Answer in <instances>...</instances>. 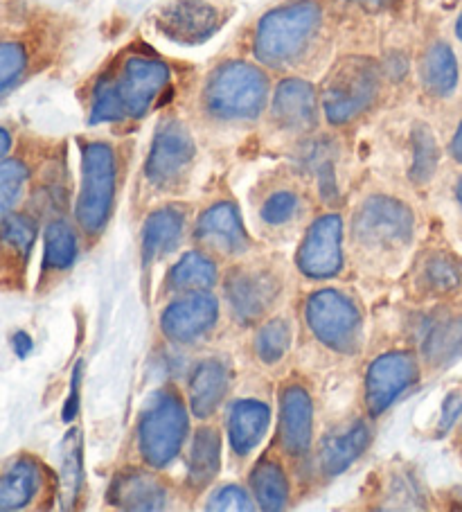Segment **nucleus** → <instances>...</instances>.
<instances>
[{
  "mask_svg": "<svg viewBox=\"0 0 462 512\" xmlns=\"http://www.w3.org/2000/svg\"><path fill=\"white\" fill-rule=\"evenodd\" d=\"M413 235V215L390 197H370L354 215V240L372 249H395Z\"/></svg>",
  "mask_w": 462,
  "mask_h": 512,
  "instance_id": "nucleus-7",
  "label": "nucleus"
},
{
  "mask_svg": "<svg viewBox=\"0 0 462 512\" xmlns=\"http://www.w3.org/2000/svg\"><path fill=\"white\" fill-rule=\"evenodd\" d=\"M230 384V373L224 361L206 359L197 364L190 377V406L197 418H208L224 402Z\"/></svg>",
  "mask_w": 462,
  "mask_h": 512,
  "instance_id": "nucleus-20",
  "label": "nucleus"
},
{
  "mask_svg": "<svg viewBox=\"0 0 462 512\" xmlns=\"http://www.w3.org/2000/svg\"><path fill=\"white\" fill-rule=\"evenodd\" d=\"M309 328L325 346L350 355L361 343V314L352 300L334 289H323L307 303Z\"/></svg>",
  "mask_w": 462,
  "mask_h": 512,
  "instance_id": "nucleus-6",
  "label": "nucleus"
},
{
  "mask_svg": "<svg viewBox=\"0 0 462 512\" xmlns=\"http://www.w3.org/2000/svg\"><path fill=\"white\" fill-rule=\"evenodd\" d=\"M350 3L359 5L368 12H381V10H388V7H393L397 0H350Z\"/></svg>",
  "mask_w": 462,
  "mask_h": 512,
  "instance_id": "nucleus-43",
  "label": "nucleus"
},
{
  "mask_svg": "<svg viewBox=\"0 0 462 512\" xmlns=\"http://www.w3.org/2000/svg\"><path fill=\"white\" fill-rule=\"evenodd\" d=\"M109 501L124 510H163L170 501L165 485L149 472L129 470L113 479Z\"/></svg>",
  "mask_w": 462,
  "mask_h": 512,
  "instance_id": "nucleus-19",
  "label": "nucleus"
},
{
  "mask_svg": "<svg viewBox=\"0 0 462 512\" xmlns=\"http://www.w3.org/2000/svg\"><path fill=\"white\" fill-rule=\"evenodd\" d=\"M273 118L282 129L307 134L318 125V95L305 79H284L273 95Z\"/></svg>",
  "mask_w": 462,
  "mask_h": 512,
  "instance_id": "nucleus-16",
  "label": "nucleus"
},
{
  "mask_svg": "<svg viewBox=\"0 0 462 512\" xmlns=\"http://www.w3.org/2000/svg\"><path fill=\"white\" fill-rule=\"evenodd\" d=\"M43 485H46V474L39 461L30 456L12 458L0 467V512L28 508L41 494Z\"/></svg>",
  "mask_w": 462,
  "mask_h": 512,
  "instance_id": "nucleus-18",
  "label": "nucleus"
},
{
  "mask_svg": "<svg viewBox=\"0 0 462 512\" xmlns=\"http://www.w3.org/2000/svg\"><path fill=\"white\" fill-rule=\"evenodd\" d=\"M456 194H458V201H460V206H462V179L458 181V188H456Z\"/></svg>",
  "mask_w": 462,
  "mask_h": 512,
  "instance_id": "nucleus-47",
  "label": "nucleus"
},
{
  "mask_svg": "<svg viewBox=\"0 0 462 512\" xmlns=\"http://www.w3.org/2000/svg\"><path fill=\"white\" fill-rule=\"evenodd\" d=\"M79 384H82V364H77L73 370V382H70V395L64 406V420L70 422L79 411Z\"/></svg>",
  "mask_w": 462,
  "mask_h": 512,
  "instance_id": "nucleus-41",
  "label": "nucleus"
},
{
  "mask_svg": "<svg viewBox=\"0 0 462 512\" xmlns=\"http://www.w3.org/2000/svg\"><path fill=\"white\" fill-rule=\"evenodd\" d=\"M420 280L431 294H451L460 287V267L449 255L433 253L422 264Z\"/></svg>",
  "mask_w": 462,
  "mask_h": 512,
  "instance_id": "nucleus-34",
  "label": "nucleus"
},
{
  "mask_svg": "<svg viewBox=\"0 0 462 512\" xmlns=\"http://www.w3.org/2000/svg\"><path fill=\"white\" fill-rule=\"evenodd\" d=\"M251 488L257 506L262 510H282L289 501V481L282 465L264 458L251 472Z\"/></svg>",
  "mask_w": 462,
  "mask_h": 512,
  "instance_id": "nucleus-27",
  "label": "nucleus"
},
{
  "mask_svg": "<svg viewBox=\"0 0 462 512\" xmlns=\"http://www.w3.org/2000/svg\"><path fill=\"white\" fill-rule=\"evenodd\" d=\"M197 240L208 249L228 255L244 253L251 244L242 217H239L233 203L228 201L215 203L201 215L197 224Z\"/></svg>",
  "mask_w": 462,
  "mask_h": 512,
  "instance_id": "nucleus-17",
  "label": "nucleus"
},
{
  "mask_svg": "<svg viewBox=\"0 0 462 512\" xmlns=\"http://www.w3.org/2000/svg\"><path fill=\"white\" fill-rule=\"evenodd\" d=\"M188 436V413L174 391H158L142 413L138 445L145 463L151 467L170 465L181 452Z\"/></svg>",
  "mask_w": 462,
  "mask_h": 512,
  "instance_id": "nucleus-5",
  "label": "nucleus"
},
{
  "mask_svg": "<svg viewBox=\"0 0 462 512\" xmlns=\"http://www.w3.org/2000/svg\"><path fill=\"white\" fill-rule=\"evenodd\" d=\"M12 145H14L12 134H10V131H7L5 127H0V161H3V158H5L7 154H10Z\"/></svg>",
  "mask_w": 462,
  "mask_h": 512,
  "instance_id": "nucleus-44",
  "label": "nucleus"
},
{
  "mask_svg": "<svg viewBox=\"0 0 462 512\" xmlns=\"http://www.w3.org/2000/svg\"><path fill=\"white\" fill-rule=\"evenodd\" d=\"M210 510H251L253 501L248 497V492L239 485H224L210 497L208 503Z\"/></svg>",
  "mask_w": 462,
  "mask_h": 512,
  "instance_id": "nucleus-39",
  "label": "nucleus"
},
{
  "mask_svg": "<svg viewBox=\"0 0 462 512\" xmlns=\"http://www.w3.org/2000/svg\"><path fill=\"white\" fill-rule=\"evenodd\" d=\"M451 154H453V158H456V161H460V163H462V122H460L458 131H456V136H453Z\"/></svg>",
  "mask_w": 462,
  "mask_h": 512,
  "instance_id": "nucleus-45",
  "label": "nucleus"
},
{
  "mask_svg": "<svg viewBox=\"0 0 462 512\" xmlns=\"http://www.w3.org/2000/svg\"><path fill=\"white\" fill-rule=\"evenodd\" d=\"M156 30L181 46H199L221 28V12L208 0H172L156 14Z\"/></svg>",
  "mask_w": 462,
  "mask_h": 512,
  "instance_id": "nucleus-10",
  "label": "nucleus"
},
{
  "mask_svg": "<svg viewBox=\"0 0 462 512\" xmlns=\"http://www.w3.org/2000/svg\"><path fill=\"white\" fill-rule=\"evenodd\" d=\"M456 32H458V39L462 41V14H460V19H458V25H456Z\"/></svg>",
  "mask_w": 462,
  "mask_h": 512,
  "instance_id": "nucleus-46",
  "label": "nucleus"
},
{
  "mask_svg": "<svg viewBox=\"0 0 462 512\" xmlns=\"http://www.w3.org/2000/svg\"><path fill=\"white\" fill-rule=\"evenodd\" d=\"M84 488L82 431L70 429L61 445V508H73Z\"/></svg>",
  "mask_w": 462,
  "mask_h": 512,
  "instance_id": "nucleus-28",
  "label": "nucleus"
},
{
  "mask_svg": "<svg viewBox=\"0 0 462 512\" xmlns=\"http://www.w3.org/2000/svg\"><path fill=\"white\" fill-rule=\"evenodd\" d=\"M424 359L431 366H449L462 357V319L433 323L424 334Z\"/></svg>",
  "mask_w": 462,
  "mask_h": 512,
  "instance_id": "nucleus-29",
  "label": "nucleus"
},
{
  "mask_svg": "<svg viewBox=\"0 0 462 512\" xmlns=\"http://www.w3.org/2000/svg\"><path fill=\"white\" fill-rule=\"evenodd\" d=\"M30 181V167L21 158H3L0 161V219L14 213L21 201L25 185Z\"/></svg>",
  "mask_w": 462,
  "mask_h": 512,
  "instance_id": "nucleus-32",
  "label": "nucleus"
},
{
  "mask_svg": "<svg viewBox=\"0 0 462 512\" xmlns=\"http://www.w3.org/2000/svg\"><path fill=\"white\" fill-rule=\"evenodd\" d=\"M323 28V10L314 0H296L264 16L253 50L264 66L289 68L307 55Z\"/></svg>",
  "mask_w": 462,
  "mask_h": 512,
  "instance_id": "nucleus-1",
  "label": "nucleus"
},
{
  "mask_svg": "<svg viewBox=\"0 0 462 512\" xmlns=\"http://www.w3.org/2000/svg\"><path fill=\"white\" fill-rule=\"evenodd\" d=\"M217 280L215 262L206 258L203 253H185L183 258L174 264L170 276H167V287L172 291H206Z\"/></svg>",
  "mask_w": 462,
  "mask_h": 512,
  "instance_id": "nucleus-30",
  "label": "nucleus"
},
{
  "mask_svg": "<svg viewBox=\"0 0 462 512\" xmlns=\"http://www.w3.org/2000/svg\"><path fill=\"white\" fill-rule=\"evenodd\" d=\"M118 185V161L109 143L82 145V185L75 215L86 235H97L106 226Z\"/></svg>",
  "mask_w": 462,
  "mask_h": 512,
  "instance_id": "nucleus-3",
  "label": "nucleus"
},
{
  "mask_svg": "<svg viewBox=\"0 0 462 512\" xmlns=\"http://www.w3.org/2000/svg\"><path fill=\"white\" fill-rule=\"evenodd\" d=\"M314 436V406L305 388L291 384L280 395V443L289 456H305Z\"/></svg>",
  "mask_w": 462,
  "mask_h": 512,
  "instance_id": "nucleus-15",
  "label": "nucleus"
},
{
  "mask_svg": "<svg viewBox=\"0 0 462 512\" xmlns=\"http://www.w3.org/2000/svg\"><path fill=\"white\" fill-rule=\"evenodd\" d=\"M417 379V361L408 352H388L372 361L366 379V400L370 413H384Z\"/></svg>",
  "mask_w": 462,
  "mask_h": 512,
  "instance_id": "nucleus-12",
  "label": "nucleus"
},
{
  "mask_svg": "<svg viewBox=\"0 0 462 512\" xmlns=\"http://www.w3.org/2000/svg\"><path fill=\"white\" fill-rule=\"evenodd\" d=\"M460 411H462V395L451 393L447 397V402H444V406H442V416H440V425H438L440 434H444V431H449L453 427V422H456V418L460 416Z\"/></svg>",
  "mask_w": 462,
  "mask_h": 512,
  "instance_id": "nucleus-40",
  "label": "nucleus"
},
{
  "mask_svg": "<svg viewBox=\"0 0 462 512\" xmlns=\"http://www.w3.org/2000/svg\"><path fill=\"white\" fill-rule=\"evenodd\" d=\"M12 348L16 352V357L25 359V357H30V352L34 350V341L28 332L19 330V332H14V337H12Z\"/></svg>",
  "mask_w": 462,
  "mask_h": 512,
  "instance_id": "nucleus-42",
  "label": "nucleus"
},
{
  "mask_svg": "<svg viewBox=\"0 0 462 512\" xmlns=\"http://www.w3.org/2000/svg\"><path fill=\"white\" fill-rule=\"evenodd\" d=\"M115 91L127 118L147 116L149 109L161 100V93L170 86V68L165 61L147 55H133L113 77Z\"/></svg>",
  "mask_w": 462,
  "mask_h": 512,
  "instance_id": "nucleus-8",
  "label": "nucleus"
},
{
  "mask_svg": "<svg viewBox=\"0 0 462 512\" xmlns=\"http://www.w3.org/2000/svg\"><path fill=\"white\" fill-rule=\"evenodd\" d=\"M343 222L339 215H325L309 228L298 251V267L309 278H332L343 264Z\"/></svg>",
  "mask_w": 462,
  "mask_h": 512,
  "instance_id": "nucleus-11",
  "label": "nucleus"
},
{
  "mask_svg": "<svg viewBox=\"0 0 462 512\" xmlns=\"http://www.w3.org/2000/svg\"><path fill=\"white\" fill-rule=\"evenodd\" d=\"M30 55L21 41H0V102L10 95L28 73Z\"/></svg>",
  "mask_w": 462,
  "mask_h": 512,
  "instance_id": "nucleus-33",
  "label": "nucleus"
},
{
  "mask_svg": "<svg viewBox=\"0 0 462 512\" xmlns=\"http://www.w3.org/2000/svg\"><path fill=\"white\" fill-rule=\"evenodd\" d=\"M370 443V429L366 422H354V425L343 431V434H334L330 438L323 440L321 447V470L325 474H341L348 470V467L357 461V458L366 452V447Z\"/></svg>",
  "mask_w": 462,
  "mask_h": 512,
  "instance_id": "nucleus-23",
  "label": "nucleus"
},
{
  "mask_svg": "<svg viewBox=\"0 0 462 512\" xmlns=\"http://www.w3.org/2000/svg\"><path fill=\"white\" fill-rule=\"evenodd\" d=\"M379 91V70L370 59L348 57L336 64L323 86L325 118L348 125L372 107Z\"/></svg>",
  "mask_w": 462,
  "mask_h": 512,
  "instance_id": "nucleus-4",
  "label": "nucleus"
},
{
  "mask_svg": "<svg viewBox=\"0 0 462 512\" xmlns=\"http://www.w3.org/2000/svg\"><path fill=\"white\" fill-rule=\"evenodd\" d=\"M37 219L28 213H10L0 219V260L10 258L23 267L37 242Z\"/></svg>",
  "mask_w": 462,
  "mask_h": 512,
  "instance_id": "nucleus-25",
  "label": "nucleus"
},
{
  "mask_svg": "<svg viewBox=\"0 0 462 512\" xmlns=\"http://www.w3.org/2000/svg\"><path fill=\"white\" fill-rule=\"evenodd\" d=\"M219 316L217 300L203 294V291H192L167 307L161 319V328L167 339L176 343H192L201 339L203 334L215 328Z\"/></svg>",
  "mask_w": 462,
  "mask_h": 512,
  "instance_id": "nucleus-14",
  "label": "nucleus"
},
{
  "mask_svg": "<svg viewBox=\"0 0 462 512\" xmlns=\"http://www.w3.org/2000/svg\"><path fill=\"white\" fill-rule=\"evenodd\" d=\"M424 88L435 97H447L458 84V61L447 43H433L422 59Z\"/></svg>",
  "mask_w": 462,
  "mask_h": 512,
  "instance_id": "nucleus-26",
  "label": "nucleus"
},
{
  "mask_svg": "<svg viewBox=\"0 0 462 512\" xmlns=\"http://www.w3.org/2000/svg\"><path fill=\"white\" fill-rule=\"evenodd\" d=\"M300 215V197L296 192H275L262 206V219L271 226H282L293 222Z\"/></svg>",
  "mask_w": 462,
  "mask_h": 512,
  "instance_id": "nucleus-38",
  "label": "nucleus"
},
{
  "mask_svg": "<svg viewBox=\"0 0 462 512\" xmlns=\"http://www.w3.org/2000/svg\"><path fill=\"white\" fill-rule=\"evenodd\" d=\"M271 422L269 406L257 400L235 402L228 416V438L233 452L239 456L251 454L264 438Z\"/></svg>",
  "mask_w": 462,
  "mask_h": 512,
  "instance_id": "nucleus-21",
  "label": "nucleus"
},
{
  "mask_svg": "<svg viewBox=\"0 0 462 512\" xmlns=\"http://www.w3.org/2000/svg\"><path fill=\"white\" fill-rule=\"evenodd\" d=\"M278 296V278L264 269H237L226 282V298L239 321L260 319Z\"/></svg>",
  "mask_w": 462,
  "mask_h": 512,
  "instance_id": "nucleus-13",
  "label": "nucleus"
},
{
  "mask_svg": "<svg viewBox=\"0 0 462 512\" xmlns=\"http://www.w3.org/2000/svg\"><path fill=\"white\" fill-rule=\"evenodd\" d=\"M185 231V215L179 208H161L142 226V260L151 264L176 249Z\"/></svg>",
  "mask_w": 462,
  "mask_h": 512,
  "instance_id": "nucleus-22",
  "label": "nucleus"
},
{
  "mask_svg": "<svg viewBox=\"0 0 462 512\" xmlns=\"http://www.w3.org/2000/svg\"><path fill=\"white\" fill-rule=\"evenodd\" d=\"M435 165H438V145L429 129L424 125H417L413 131V167H411V179L417 183L429 181Z\"/></svg>",
  "mask_w": 462,
  "mask_h": 512,
  "instance_id": "nucleus-36",
  "label": "nucleus"
},
{
  "mask_svg": "<svg viewBox=\"0 0 462 512\" xmlns=\"http://www.w3.org/2000/svg\"><path fill=\"white\" fill-rule=\"evenodd\" d=\"M221 463L219 434L212 427H201L192 440L188 458V483L194 490H203L217 479Z\"/></svg>",
  "mask_w": 462,
  "mask_h": 512,
  "instance_id": "nucleus-24",
  "label": "nucleus"
},
{
  "mask_svg": "<svg viewBox=\"0 0 462 512\" xmlns=\"http://www.w3.org/2000/svg\"><path fill=\"white\" fill-rule=\"evenodd\" d=\"M77 258V235L64 219H52L43 233V269L66 271Z\"/></svg>",
  "mask_w": 462,
  "mask_h": 512,
  "instance_id": "nucleus-31",
  "label": "nucleus"
},
{
  "mask_svg": "<svg viewBox=\"0 0 462 512\" xmlns=\"http://www.w3.org/2000/svg\"><path fill=\"white\" fill-rule=\"evenodd\" d=\"M122 120H127V116H124L118 91H115L113 77H102L93 88L91 125H100V122H122Z\"/></svg>",
  "mask_w": 462,
  "mask_h": 512,
  "instance_id": "nucleus-37",
  "label": "nucleus"
},
{
  "mask_svg": "<svg viewBox=\"0 0 462 512\" xmlns=\"http://www.w3.org/2000/svg\"><path fill=\"white\" fill-rule=\"evenodd\" d=\"M197 156L190 131L179 120H167L158 127L151 143L145 174L156 188H172L179 183Z\"/></svg>",
  "mask_w": 462,
  "mask_h": 512,
  "instance_id": "nucleus-9",
  "label": "nucleus"
},
{
  "mask_svg": "<svg viewBox=\"0 0 462 512\" xmlns=\"http://www.w3.org/2000/svg\"><path fill=\"white\" fill-rule=\"evenodd\" d=\"M291 328L284 319L266 321L255 337V352L264 364H278L289 350Z\"/></svg>",
  "mask_w": 462,
  "mask_h": 512,
  "instance_id": "nucleus-35",
  "label": "nucleus"
},
{
  "mask_svg": "<svg viewBox=\"0 0 462 512\" xmlns=\"http://www.w3.org/2000/svg\"><path fill=\"white\" fill-rule=\"evenodd\" d=\"M269 100V77L246 61H226L208 77L203 102L212 118L248 122L262 116Z\"/></svg>",
  "mask_w": 462,
  "mask_h": 512,
  "instance_id": "nucleus-2",
  "label": "nucleus"
}]
</instances>
